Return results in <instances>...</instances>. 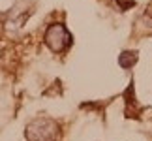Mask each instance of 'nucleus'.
Returning a JSON list of instances; mask_svg holds the SVG:
<instances>
[{"label":"nucleus","instance_id":"4","mask_svg":"<svg viewBox=\"0 0 152 141\" xmlns=\"http://www.w3.org/2000/svg\"><path fill=\"white\" fill-rule=\"evenodd\" d=\"M116 4H118L120 10H128L130 6H135V0H115Z\"/></svg>","mask_w":152,"mask_h":141},{"label":"nucleus","instance_id":"1","mask_svg":"<svg viewBox=\"0 0 152 141\" xmlns=\"http://www.w3.org/2000/svg\"><path fill=\"white\" fill-rule=\"evenodd\" d=\"M45 43L49 45V49L53 53H64L72 45V34L66 30L64 25L55 23L45 30Z\"/></svg>","mask_w":152,"mask_h":141},{"label":"nucleus","instance_id":"2","mask_svg":"<svg viewBox=\"0 0 152 141\" xmlns=\"http://www.w3.org/2000/svg\"><path fill=\"white\" fill-rule=\"evenodd\" d=\"M56 124L49 119H36L32 124L26 128V137L28 141H55L56 136Z\"/></svg>","mask_w":152,"mask_h":141},{"label":"nucleus","instance_id":"3","mask_svg":"<svg viewBox=\"0 0 152 141\" xmlns=\"http://www.w3.org/2000/svg\"><path fill=\"white\" fill-rule=\"evenodd\" d=\"M135 62H137V53L135 51H124L120 55V58H118V64H120L122 68H126V70L132 68Z\"/></svg>","mask_w":152,"mask_h":141}]
</instances>
